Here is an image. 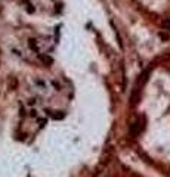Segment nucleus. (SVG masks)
I'll list each match as a JSON object with an SVG mask.
<instances>
[{
    "label": "nucleus",
    "mask_w": 170,
    "mask_h": 177,
    "mask_svg": "<svg viewBox=\"0 0 170 177\" xmlns=\"http://www.w3.org/2000/svg\"><path fill=\"white\" fill-rule=\"evenodd\" d=\"M28 12H34V7L31 5H28Z\"/></svg>",
    "instance_id": "4"
},
{
    "label": "nucleus",
    "mask_w": 170,
    "mask_h": 177,
    "mask_svg": "<svg viewBox=\"0 0 170 177\" xmlns=\"http://www.w3.org/2000/svg\"><path fill=\"white\" fill-rule=\"evenodd\" d=\"M160 39H163V40H167L169 39V35L166 33H160Z\"/></svg>",
    "instance_id": "3"
},
{
    "label": "nucleus",
    "mask_w": 170,
    "mask_h": 177,
    "mask_svg": "<svg viewBox=\"0 0 170 177\" xmlns=\"http://www.w3.org/2000/svg\"><path fill=\"white\" fill-rule=\"evenodd\" d=\"M28 44H30V47H31L33 50H36V52L39 50V49H37V44H36V40H30Z\"/></svg>",
    "instance_id": "2"
},
{
    "label": "nucleus",
    "mask_w": 170,
    "mask_h": 177,
    "mask_svg": "<svg viewBox=\"0 0 170 177\" xmlns=\"http://www.w3.org/2000/svg\"><path fill=\"white\" fill-rule=\"evenodd\" d=\"M40 59L43 61L45 64H47V65L52 64V58H49V56H46V55H40Z\"/></svg>",
    "instance_id": "1"
}]
</instances>
